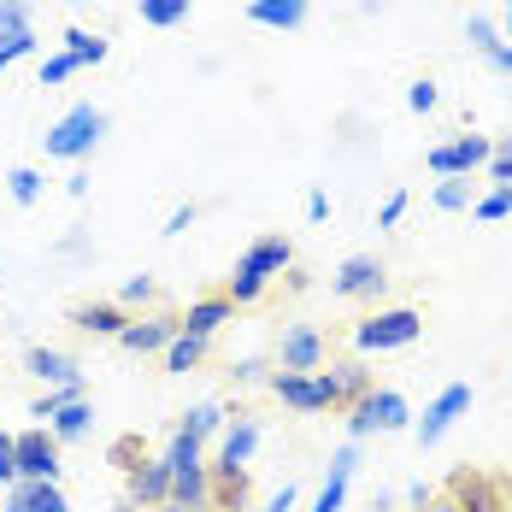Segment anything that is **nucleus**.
I'll use <instances>...</instances> for the list:
<instances>
[{
    "mask_svg": "<svg viewBox=\"0 0 512 512\" xmlns=\"http://www.w3.org/2000/svg\"><path fill=\"white\" fill-rule=\"evenodd\" d=\"M501 36H512V0H501Z\"/></svg>",
    "mask_w": 512,
    "mask_h": 512,
    "instance_id": "nucleus-51",
    "label": "nucleus"
},
{
    "mask_svg": "<svg viewBox=\"0 0 512 512\" xmlns=\"http://www.w3.org/2000/svg\"><path fill=\"white\" fill-rule=\"evenodd\" d=\"M59 42H65V53H71V65H77V71L106 65V53H112V42H106V36H95V30H83V24H71Z\"/></svg>",
    "mask_w": 512,
    "mask_h": 512,
    "instance_id": "nucleus-24",
    "label": "nucleus"
},
{
    "mask_svg": "<svg viewBox=\"0 0 512 512\" xmlns=\"http://www.w3.org/2000/svg\"><path fill=\"white\" fill-rule=\"evenodd\" d=\"M307 218H312V224H324V218H330V195H324V189H312V195H307Z\"/></svg>",
    "mask_w": 512,
    "mask_h": 512,
    "instance_id": "nucleus-46",
    "label": "nucleus"
},
{
    "mask_svg": "<svg viewBox=\"0 0 512 512\" xmlns=\"http://www.w3.org/2000/svg\"><path fill=\"white\" fill-rule=\"evenodd\" d=\"M430 201H436V212H471V201H477V189H471V177H442Z\"/></svg>",
    "mask_w": 512,
    "mask_h": 512,
    "instance_id": "nucleus-30",
    "label": "nucleus"
},
{
    "mask_svg": "<svg viewBox=\"0 0 512 512\" xmlns=\"http://www.w3.org/2000/svg\"><path fill=\"white\" fill-rule=\"evenodd\" d=\"M418 512H460L454 501H430V507H418Z\"/></svg>",
    "mask_w": 512,
    "mask_h": 512,
    "instance_id": "nucleus-53",
    "label": "nucleus"
},
{
    "mask_svg": "<svg viewBox=\"0 0 512 512\" xmlns=\"http://www.w3.org/2000/svg\"><path fill=\"white\" fill-rule=\"evenodd\" d=\"M448 501H454L460 512H507L501 489H495V477H483V471H454Z\"/></svg>",
    "mask_w": 512,
    "mask_h": 512,
    "instance_id": "nucleus-17",
    "label": "nucleus"
},
{
    "mask_svg": "<svg viewBox=\"0 0 512 512\" xmlns=\"http://www.w3.org/2000/svg\"><path fill=\"white\" fill-rule=\"evenodd\" d=\"M507 512H512V507H507Z\"/></svg>",
    "mask_w": 512,
    "mask_h": 512,
    "instance_id": "nucleus-54",
    "label": "nucleus"
},
{
    "mask_svg": "<svg viewBox=\"0 0 512 512\" xmlns=\"http://www.w3.org/2000/svg\"><path fill=\"white\" fill-rule=\"evenodd\" d=\"M65 77H77V65H71V53L59 48L42 59V89H53V83H65Z\"/></svg>",
    "mask_w": 512,
    "mask_h": 512,
    "instance_id": "nucleus-36",
    "label": "nucleus"
},
{
    "mask_svg": "<svg viewBox=\"0 0 512 512\" xmlns=\"http://www.w3.org/2000/svg\"><path fill=\"white\" fill-rule=\"evenodd\" d=\"M106 136V112L95 101H77L65 106L59 118L48 124V136H42V148H48V159H65V165H83V159L101 148Z\"/></svg>",
    "mask_w": 512,
    "mask_h": 512,
    "instance_id": "nucleus-2",
    "label": "nucleus"
},
{
    "mask_svg": "<svg viewBox=\"0 0 512 512\" xmlns=\"http://www.w3.org/2000/svg\"><path fill=\"white\" fill-rule=\"evenodd\" d=\"M259 512H295V483H283V489H277V495H271Z\"/></svg>",
    "mask_w": 512,
    "mask_h": 512,
    "instance_id": "nucleus-45",
    "label": "nucleus"
},
{
    "mask_svg": "<svg viewBox=\"0 0 512 512\" xmlns=\"http://www.w3.org/2000/svg\"><path fill=\"white\" fill-rule=\"evenodd\" d=\"M324 336H318V324H283V336H277V371H324Z\"/></svg>",
    "mask_w": 512,
    "mask_h": 512,
    "instance_id": "nucleus-9",
    "label": "nucleus"
},
{
    "mask_svg": "<svg viewBox=\"0 0 512 512\" xmlns=\"http://www.w3.org/2000/svg\"><path fill=\"white\" fill-rule=\"evenodd\" d=\"M18 483V454H12V430H0V489Z\"/></svg>",
    "mask_w": 512,
    "mask_h": 512,
    "instance_id": "nucleus-40",
    "label": "nucleus"
},
{
    "mask_svg": "<svg viewBox=\"0 0 512 512\" xmlns=\"http://www.w3.org/2000/svg\"><path fill=\"white\" fill-rule=\"evenodd\" d=\"M489 71H501V77H512V42L501 53H495V59H489Z\"/></svg>",
    "mask_w": 512,
    "mask_h": 512,
    "instance_id": "nucleus-49",
    "label": "nucleus"
},
{
    "mask_svg": "<svg viewBox=\"0 0 512 512\" xmlns=\"http://www.w3.org/2000/svg\"><path fill=\"white\" fill-rule=\"evenodd\" d=\"M136 12H142V24H154V30H177V24H189L195 0H142Z\"/></svg>",
    "mask_w": 512,
    "mask_h": 512,
    "instance_id": "nucleus-27",
    "label": "nucleus"
},
{
    "mask_svg": "<svg viewBox=\"0 0 512 512\" xmlns=\"http://www.w3.org/2000/svg\"><path fill=\"white\" fill-rule=\"evenodd\" d=\"M159 501H171V465L165 460L124 465V507H159Z\"/></svg>",
    "mask_w": 512,
    "mask_h": 512,
    "instance_id": "nucleus-12",
    "label": "nucleus"
},
{
    "mask_svg": "<svg viewBox=\"0 0 512 512\" xmlns=\"http://www.w3.org/2000/svg\"><path fill=\"white\" fill-rule=\"evenodd\" d=\"M71 324H77L83 336H106V342H118L124 324H130V312L118 307V301H83V307L71 312Z\"/></svg>",
    "mask_w": 512,
    "mask_h": 512,
    "instance_id": "nucleus-18",
    "label": "nucleus"
},
{
    "mask_svg": "<svg viewBox=\"0 0 512 512\" xmlns=\"http://www.w3.org/2000/svg\"><path fill=\"white\" fill-rule=\"evenodd\" d=\"M401 218H407V195H401V189H395V195H389V201L377 206V230H395V224H401Z\"/></svg>",
    "mask_w": 512,
    "mask_h": 512,
    "instance_id": "nucleus-41",
    "label": "nucleus"
},
{
    "mask_svg": "<svg viewBox=\"0 0 512 512\" xmlns=\"http://www.w3.org/2000/svg\"><path fill=\"white\" fill-rule=\"evenodd\" d=\"M383 283H389V271H383L377 254H348L336 265V277H330V289L342 301H371V295H383Z\"/></svg>",
    "mask_w": 512,
    "mask_h": 512,
    "instance_id": "nucleus-10",
    "label": "nucleus"
},
{
    "mask_svg": "<svg viewBox=\"0 0 512 512\" xmlns=\"http://www.w3.org/2000/svg\"><path fill=\"white\" fill-rule=\"evenodd\" d=\"M171 336H177V318H171V312H142V318L124 324L118 348H124V354H165Z\"/></svg>",
    "mask_w": 512,
    "mask_h": 512,
    "instance_id": "nucleus-13",
    "label": "nucleus"
},
{
    "mask_svg": "<svg viewBox=\"0 0 512 512\" xmlns=\"http://www.w3.org/2000/svg\"><path fill=\"white\" fill-rule=\"evenodd\" d=\"M371 512H395V495H389V489H377V495H371Z\"/></svg>",
    "mask_w": 512,
    "mask_h": 512,
    "instance_id": "nucleus-50",
    "label": "nucleus"
},
{
    "mask_svg": "<svg viewBox=\"0 0 512 512\" xmlns=\"http://www.w3.org/2000/svg\"><path fill=\"white\" fill-rule=\"evenodd\" d=\"M412 430V407L401 389H371L365 401L348 407V442H365V436H401Z\"/></svg>",
    "mask_w": 512,
    "mask_h": 512,
    "instance_id": "nucleus-4",
    "label": "nucleus"
},
{
    "mask_svg": "<svg viewBox=\"0 0 512 512\" xmlns=\"http://www.w3.org/2000/svg\"><path fill=\"white\" fill-rule=\"evenodd\" d=\"M83 395H89L83 383H71V389H48L42 401H30V418H36V424H48V418H53L59 407H71V401H83Z\"/></svg>",
    "mask_w": 512,
    "mask_h": 512,
    "instance_id": "nucleus-35",
    "label": "nucleus"
},
{
    "mask_svg": "<svg viewBox=\"0 0 512 512\" xmlns=\"http://www.w3.org/2000/svg\"><path fill=\"white\" fill-rule=\"evenodd\" d=\"M6 189H12V201L18 206H36L42 201V189H48V177H42L36 165H18V171H6Z\"/></svg>",
    "mask_w": 512,
    "mask_h": 512,
    "instance_id": "nucleus-31",
    "label": "nucleus"
},
{
    "mask_svg": "<svg viewBox=\"0 0 512 512\" xmlns=\"http://www.w3.org/2000/svg\"><path fill=\"white\" fill-rule=\"evenodd\" d=\"M24 371H30L36 383H48V389H71V383H83V365L65 354V348H48V342L24 348Z\"/></svg>",
    "mask_w": 512,
    "mask_h": 512,
    "instance_id": "nucleus-14",
    "label": "nucleus"
},
{
    "mask_svg": "<svg viewBox=\"0 0 512 512\" xmlns=\"http://www.w3.org/2000/svg\"><path fill=\"white\" fill-rule=\"evenodd\" d=\"M195 224V201H183V206H171V218H165V236H183Z\"/></svg>",
    "mask_w": 512,
    "mask_h": 512,
    "instance_id": "nucleus-43",
    "label": "nucleus"
},
{
    "mask_svg": "<svg viewBox=\"0 0 512 512\" xmlns=\"http://www.w3.org/2000/svg\"><path fill=\"white\" fill-rule=\"evenodd\" d=\"M230 318H236V307H230L224 295H206V301H195V307H189L183 318H177V330H189V336L212 342V336H218V330H224Z\"/></svg>",
    "mask_w": 512,
    "mask_h": 512,
    "instance_id": "nucleus-20",
    "label": "nucleus"
},
{
    "mask_svg": "<svg viewBox=\"0 0 512 512\" xmlns=\"http://www.w3.org/2000/svg\"><path fill=\"white\" fill-rule=\"evenodd\" d=\"M224 424H230V412L218 407V401H195V407L183 412V424H177V430H189L195 442H212V436H218Z\"/></svg>",
    "mask_w": 512,
    "mask_h": 512,
    "instance_id": "nucleus-25",
    "label": "nucleus"
},
{
    "mask_svg": "<svg viewBox=\"0 0 512 512\" xmlns=\"http://www.w3.org/2000/svg\"><path fill=\"white\" fill-rule=\"evenodd\" d=\"M436 101H442V89H436L430 77H418V83L407 89V106L418 112V118H424V112H436Z\"/></svg>",
    "mask_w": 512,
    "mask_h": 512,
    "instance_id": "nucleus-37",
    "label": "nucleus"
},
{
    "mask_svg": "<svg viewBox=\"0 0 512 512\" xmlns=\"http://www.w3.org/2000/svg\"><path fill=\"white\" fill-rule=\"evenodd\" d=\"M318 377H324V389H330V407H354V401H365V395L377 389L365 359H336V365L318 371Z\"/></svg>",
    "mask_w": 512,
    "mask_h": 512,
    "instance_id": "nucleus-15",
    "label": "nucleus"
},
{
    "mask_svg": "<svg viewBox=\"0 0 512 512\" xmlns=\"http://www.w3.org/2000/svg\"><path fill=\"white\" fill-rule=\"evenodd\" d=\"M12 454H18V483H59V442H53L48 424H30V430H18L12 436Z\"/></svg>",
    "mask_w": 512,
    "mask_h": 512,
    "instance_id": "nucleus-6",
    "label": "nucleus"
},
{
    "mask_svg": "<svg viewBox=\"0 0 512 512\" xmlns=\"http://www.w3.org/2000/svg\"><path fill=\"white\" fill-rule=\"evenodd\" d=\"M159 301V283L148 277V271H136V277H124V289H118V307L136 312V307H154Z\"/></svg>",
    "mask_w": 512,
    "mask_h": 512,
    "instance_id": "nucleus-33",
    "label": "nucleus"
},
{
    "mask_svg": "<svg viewBox=\"0 0 512 512\" xmlns=\"http://www.w3.org/2000/svg\"><path fill=\"white\" fill-rule=\"evenodd\" d=\"M471 212H477L483 224H501V218H512V183H495L489 195H477V201H471Z\"/></svg>",
    "mask_w": 512,
    "mask_h": 512,
    "instance_id": "nucleus-34",
    "label": "nucleus"
},
{
    "mask_svg": "<svg viewBox=\"0 0 512 512\" xmlns=\"http://www.w3.org/2000/svg\"><path fill=\"white\" fill-rule=\"evenodd\" d=\"M483 171H489V183H512V136L507 142H495V159H489Z\"/></svg>",
    "mask_w": 512,
    "mask_h": 512,
    "instance_id": "nucleus-38",
    "label": "nucleus"
},
{
    "mask_svg": "<svg viewBox=\"0 0 512 512\" xmlns=\"http://www.w3.org/2000/svg\"><path fill=\"white\" fill-rule=\"evenodd\" d=\"M83 248H89V236H83V230H71V236H59V254H83Z\"/></svg>",
    "mask_w": 512,
    "mask_h": 512,
    "instance_id": "nucleus-48",
    "label": "nucleus"
},
{
    "mask_svg": "<svg viewBox=\"0 0 512 512\" xmlns=\"http://www.w3.org/2000/svg\"><path fill=\"white\" fill-rule=\"evenodd\" d=\"M89 183H95L89 171H71V177H65V195H71V201H89Z\"/></svg>",
    "mask_w": 512,
    "mask_h": 512,
    "instance_id": "nucleus-44",
    "label": "nucleus"
},
{
    "mask_svg": "<svg viewBox=\"0 0 512 512\" xmlns=\"http://www.w3.org/2000/svg\"><path fill=\"white\" fill-rule=\"evenodd\" d=\"M312 12V0H248V18L259 30H301Z\"/></svg>",
    "mask_w": 512,
    "mask_h": 512,
    "instance_id": "nucleus-22",
    "label": "nucleus"
},
{
    "mask_svg": "<svg viewBox=\"0 0 512 512\" xmlns=\"http://www.w3.org/2000/svg\"><path fill=\"white\" fill-rule=\"evenodd\" d=\"M159 460L171 465V471H189V465H206V442H195L189 430H171V442H165V454Z\"/></svg>",
    "mask_w": 512,
    "mask_h": 512,
    "instance_id": "nucleus-29",
    "label": "nucleus"
},
{
    "mask_svg": "<svg viewBox=\"0 0 512 512\" xmlns=\"http://www.w3.org/2000/svg\"><path fill=\"white\" fill-rule=\"evenodd\" d=\"M430 501H436V489H430V483H407V507H412V512L430 507Z\"/></svg>",
    "mask_w": 512,
    "mask_h": 512,
    "instance_id": "nucleus-47",
    "label": "nucleus"
},
{
    "mask_svg": "<svg viewBox=\"0 0 512 512\" xmlns=\"http://www.w3.org/2000/svg\"><path fill=\"white\" fill-rule=\"evenodd\" d=\"M424 336V312L418 307H383L371 312V318H359L354 324V348L359 354H401Z\"/></svg>",
    "mask_w": 512,
    "mask_h": 512,
    "instance_id": "nucleus-3",
    "label": "nucleus"
},
{
    "mask_svg": "<svg viewBox=\"0 0 512 512\" xmlns=\"http://www.w3.org/2000/svg\"><path fill=\"white\" fill-rule=\"evenodd\" d=\"M30 24V6L24 0H0V30H24Z\"/></svg>",
    "mask_w": 512,
    "mask_h": 512,
    "instance_id": "nucleus-42",
    "label": "nucleus"
},
{
    "mask_svg": "<svg viewBox=\"0 0 512 512\" xmlns=\"http://www.w3.org/2000/svg\"><path fill=\"white\" fill-rule=\"evenodd\" d=\"M48 430H53V442H59V448L83 442V436L95 430V407H89V395H83V401H71V407H59V412H53V418H48Z\"/></svg>",
    "mask_w": 512,
    "mask_h": 512,
    "instance_id": "nucleus-23",
    "label": "nucleus"
},
{
    "mask_svg": "<svg viewBox=\"0 0 512 512\" xmlns=\"http://www.w3.org/2000/svg\"><path fill=\"white\" fill-rule=\"evenodd\" d=\"M6 512H71L59 483H12L6 489Z\"/></svg>",
    "mask_w": 512,
    "mask_h": 512,
    "instance_id": "nucleus-21",
    "label": "nucleus"
},
{
    "mask_svg": "<svg viewBox=\"0 0 512 512\" xmlns=\"http://www.w3.org/2000/svg\"><path fill=\"white\" fill-rule=\"evenodd\" d=\"M265 383L289 412H330V389H324L318 371H271Z\"/></svg>",
    "mask_w": 512,
    "mask_h": 512,
    "instance_id": "nucleus-11",
    "label": "nucleus"
},
{
    "mask_svg": "<svg viewBox=\"0 0 512 512\" xmlns=\"http://www.w3.org/2000/svg\"><path fill=\"white\" fill-rule=\"evenodd\" d=\"M230 377H236V383H242V389H248V383H265V377H271V365H265V359H236V365H230Z\"/></svg>",
    "mask_w": 512,
    "mask_h": 512,
    "instance_id": "nucleus-39",
    "label": "nucleus"
},
{
    "mask_svg": "<svg viewBox=\"0 0 512 512\" xmlns=\"http://www.w3.org/2000/svg\"><path fill=\"white\" fill-rule=\"evenodd\" d=\"M489 159H495V142L471 130V136H454V142L430 148V154H424V165H430L436 177H477V171H483Z\"/></svg>",
    "mask_w": 512,
    "mask_h": 512,
    "instance_id": "nucleus-7",
    "label": "nucleus"
},
{
    "mask_svg": "<svg viewBox=\"0 0 512 512\" xmlns=\"http://www.w3.org/2000/svg\"><path fill=\"white\" fill-rule=\"evenodd\" d=\"M289 265H295V242L289 236H259V242H248L242 259H236V271H230V283H224V301L230 307H254L259 295H265V283L283 277Z\"/></svg>",
    "mask_w": 512,
    "mask_h": 512,
    "instance_id": "nucleus-1",
    "label": "nucleus"
},
{
    "mask_svg": "<svg viewBox=\"0 0 512 512\" xmlns=\"http://www.w3.org/2000/svg\"><path fill=\"white\" fill-rule=\"evenodd\" d=\"M124 512H183V507H171V501H159V507H124Z\"/></svg>",
    "mask_w": 512,
    "mask_h": 512,
    "instance_id": "nucleus-52",
    "label": "nucleus"
},
{
    "mask_svg": "<svg viewBox=\"0 0 512 512\" xmlns=\"http://www.w3.org/2000/svg\"><path fill=\"white\" fill-rule=\"evenodd\" d=\"M354 471H359V442H342V448L330 454V471H324V489H318L312 512H342V501H348V483H354Z\"/></svg>",
    "mask_w": 512,
    "mask_h": 512,
    "instance_id": "nucleus-16",
    "label": "nucleus"
},
{
    "mask_svg": "<svg viewBox=\"0 0 512 512\" xmlns=\"http://www.w3.org/2000/svg\"><path fill=\"white\" fill-rule=\"evenodd\" d=\"M171 507H183V512H212V471H206V465L171 471Z\"/></svg>",
    "mask_w": 512,
    "mask_h": 512,
    "instance_id": "nucleus-19",
    "label": "nucleus"
},
{
    "mask_svg": "<svg viewBox=\"0 0 512 512\" xmlns=\"http://www.w3.org/2000/svg\"><path fill=\"white\" fill-rule=\"evenodd\" d=\"M201 359H206V342H201V336H189V330H177V336H171V348H165V371H177V377H183V371H195Z\"/></svg>",
    "mask_w": 512,
    "mask_h": 512,
    "instance_id": "nucleus-28",
    "label": "nucleus"
},
{
    "mask_svg": "<svg viewBox=\"0 0 512 512\" xmlns=\"http://www.w3.org/2000/svg\"><path fill=\"white\" fill-rule=\"evenodd\" d=\"M465 412H471V383H448L430 407H424V418L412 424V436H418V448H436L454 424H460Z\"/></svg>",
    "mask_w": 512,
    "mask_h": 512,
    "instance_id": "nucleus-8",
    "label": "nucleus"
},
{
    "mask_svg": "<svg viewBox=\"0 0 512 512\" xmlns=\"http://www.w3.org/2000/svg\"><path fill=\"white\" fill-rule=\"evenodd\" d=\"M465 42H471V53H483V59H495V53L507 48L501 24H495V18H483V12H471V18H465Z\"/></svg>",
    "mask_w": 512,
    "mask_h": 512,
    "instance_id": "nucleus-26",
    "label": "nucleus"
},
{
    "mask_svg": "<svg viewBox=\"0 0 512 512\" xmlns=\"http://www.w3.org/2000/svg\"><path fill=\"white\" fill-rule=\"evenodd\" d=\"M254 448H259V424L248 418V412H230V424L218 430V454L206 460L212 483H230V477H242V471H248V460H254Z\"/></svg>",
    "mask_w": 512,
    "mask_h": 512,
    "instance_id": "nucleus-5",
    "label": "nucleus"
},
{
    "mask_svg": "<svg viewBox=\"0 0 512 512\" xmlns=\"http://www.w3.org/2000/svg\"><path fill=\"white\" fill-rule=\"evenodd\" d=\"M36 53V24H24V30H0V71H12L18 59H30Z\"/></svg>",
    "mask_w": 512,
    "mask_h": 512,
    "instance_id": "nucleus-32",
    "label": "nucleus"
}]
</instances>
